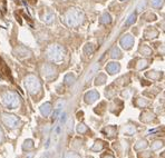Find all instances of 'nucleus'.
Masks as SVG:
<instances>
[{"label": "nucleus", "instance_id": "obj_1", "mask_svg": "<svg viewBox=\"0 0 165 158\" xmlns=\"http://www.w3.org/2000/svg\"><path fill=\"white\" fill-rule=\"evenodd\" d=\"M33 79V82L31 81H27L26 82V86L28 87V89L30 92H36L37 89H39L40 88V85H39V82H38V80L35 78H31Z\"/></svg>", "mask_w": 165, "mask_h": 158}, {"label": "nucleus", "instance_id": "obj_8", "mask_svg": "<svg viewBox=\"0 0 165 158\" xmlns=\"http://www.w3.org/2000/svg\"><path fill=\"white\" fill-rule=\"evenodd\" d=\"M64 158H79V155L78 154H76V153H66L65 155H64Z\"/></svg>", "mask_w": 165, "mask_h": 158}, {"label": "nucleus", "instance_id": "obj_9", "mask_svg": "<svg viewBox=\"0 0 165 158\" xmlns=\"http://www.w3.org/2000/svg\"><path fill=\"white\" fill-rule=\"evenodd\" d=\"M162 147V143L161 141H155L153 145H152V150H156V149H158V148H161Z\"/></svg>", "mask_w": 165, "mask_h": 158}, {"label": "nucleus", "instance_id": "obj_11", "mask_svg": "<svg viewBox=\"0 0 165 158\" xmlns=\"http://www.w3.org/2000/svg\"><path fill=\"white\" fill-rule=\"evenodd\" d=\"M138 143H140L141 145H136V146H135L136 149H141L142 147H143V148H145V147H146V141H145V140H143V141H138Z\"/></svg>", "mask_w": 165, "mask_h": 158}, {"label": "nucleus", "instance_id": "obj_10", "mask_svg": "<svg viewBox=\"0 0 165 158\" xmlns=\"http://www.w3.org/2000/svg\"><path fill=\"white\" fill-rule=\"evenodd\" d=\"M86 130H87V128L85 127V125H82V124L79 125L78 128H77V131H78V133H85Z\"/></svg>", "mask_w": 165, "mask_h": 158}, {"label": "nucleus", "instance_id": "obj_5", "mask_svg": "<svg viewBox=\"0 0 165 158\" xmlns=\"http://www.w3.org/2000/svg\"><path fill=\"white\" fill-rule=\"evenodd\" d=\"M103 147H104V146H103V143H102V141H96L94 146L92 147V150H94V151H97V150H100Z\"/></svg>", "mask_w": 165, "mask_h": 158}, {"label": "nucleus", "instance_id": "obj_3", "mask_svg": "<svg viewBox=\"0 0 165 158\" xmlns=\"http://www.w3.org/2000/svg\"><path fill=\"white\" fill-rule=\"evenodd\" d=\"M99 97V95L97 94V92H95V91H90L89 94H87L86 95V97H85V99H86V102H93L94 100H96L97 98Z\"/></svg>", "mask_w": 165, "mask_h": 158}, {"label": "nucleus", "instance_id": "obj_13", "mask_svg": "<svg viewBox=\"0 0 165 158\" xmlns=\"http://www.w3.org/2000/svg\"><path fill=\"white\" fill-rule=\"evenodd\" d=\"M102 158H114V156H112V155H109V154H107V155H104Z\"/></svg>", "mask_w": 165, "mask_h": 158}, {"label": "nucleus", "instance_id": "obj_7", "mask_svg": "<svg viewBox=\"0 0 165 158\" xmlns=\"http://www.w3.org/2000/svg\"><path fill=\"white\" fill-rule=\"evenodd\" d=\"M24 149H31V148H34V144H33V140H26L25 141V145L24 146Z\"/></svg>", "mask_w": 165, "mask_h": 158}, {"label": "nucleus", "instance_id": "obj_2", "mask_svg": "<svg viewBox=\"0 0 165 158\" xmlns=\"http://www.w3.org/2000/svg\"><path fill=\"white\" fill-rule=\"evenodd\" d=\"M5 124L8 127H16L17 125V118H15V116H5L3 118Z\"/></svg>", "mask_w": 165, "mask_h": 158}, {"label": "nucleus", "instance_id": "obj_14", "mask_svg": "<svg viewBox=\"0 0 165 158\" xmlns=\"http://www.w3.org/2000/svg\"><path fill=\"white\" fill-rule=\"evenodd\" d=\"M1 135H2V134H1V130H0V141H1V138H2V136Z\"/></svg>", "mask_w": 165, "mask_h": 158}, {"label": "nucleus", "instance_id": "obj_12", "mask_svg": "<svg viewBox=\"0 0 165 158\" xmlns=\"http://www.w3.org/2000/svg\"><path fill=\"white\" fill-rule=\"evenodd\" d=\"M15 16H16V18H17V21L20 23V25H21V23H23V21H21V17H20V16H19V15L17 13V12L15 13Z\"/></svg>", "mask_w": 165, "mask_h": 158}, {"label": "nucleus", "instance_id": "obj_6", "mask_svg": "<svg viewBox=\"0 0 165 158\" xmlns=\"http://www.w3.org/2000/svg\"><path fill=\"white\" fill-rule=\"evenodd\" d=\"M106 69L109 71V74H115V71L119 69V66H118V65H113V66L110 65V66H108Z\"/></svg>", "mask_w": 165, "mask_h": 158}, {"label": "nucleus", "instance_id": "obj_4", "mask_svg": "<svg viewBox=\"0 0 165 158\" xmlns=\"http://www.w3.org/2000/svg\"><path fill=\"white\" fill-rule=\"evenodd\" d=\"M50 104H46V105H44V106H41V113L43 115H45V116H47L48 114L50 113Z\"/></svg>", "mask_w": 165, "mask_h": 158}]
</instances>
